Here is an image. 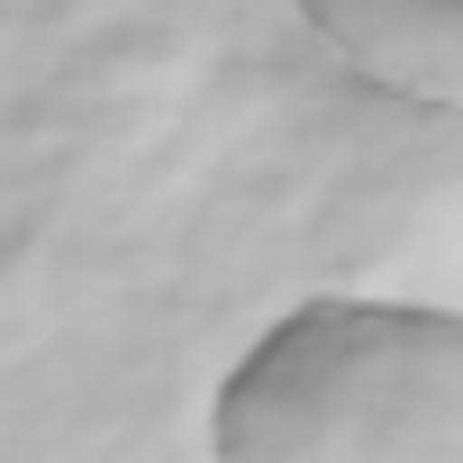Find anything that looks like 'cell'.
<instances>
[{"label":"cell","mask_w":463,"mask_h":463,"mask_svg":"<svg viewBox=\"0 0 463 463\" xmlns=\"http://www.w3.org/2000/svg\"><path fill=\"white\" fill-rule=\"evenodd\" d=\"M291 10L373 91L418 100V109L463 100V0H291Z\"/></svg>","instance_id":"2"},{"label":"cell","mask_w":463,"mask_h":463,"mask_svg":"<svg viewBox=\"0 0 463 463\" xmlns=\"http://www.w3.org/2000/svg\"><path fill=\"white\" fill-rule=\"evenodd\" d=\"M218 463H463V318L409 300H309L209 400Z\"/></svg>","instance_id":"1"}]
</instances>
